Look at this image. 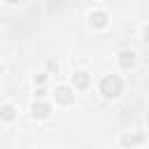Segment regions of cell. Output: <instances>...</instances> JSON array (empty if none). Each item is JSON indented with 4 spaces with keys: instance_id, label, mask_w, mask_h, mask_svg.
<instances>
[{
    "instance_id": "obj_3",
    "label": "cell",
    "mask_w": 149,
    "mask_h": 149,
    "mask_svg": "<svg viewBox=\"0 0 149 149\" xmlns=\"http://www.w3.org/2000/svg\"><path fill=\"white\" fill-rule=\"evenodd\" d=\"M135 63V54L133 51H121V65L123 68H130Z\"/></svg>"
},
{
    "instance_id": "obj_2",
    "label": "cell",
    "mask_w": 149,
    "mask_h": 149,
    "mask_svg": "<svg viewBox=\"0 0 149 149\" xmlns=\"http://www.w3.org/2000/svg\"><path fill=\"white\" fill-rule=\"evenodd\" d=\"M56 98H58L61 102H65V105H68V102H72V93H70V88H65V86L56 91Z\"/></svg>"
},
{
    "instance_id": "obj_4",
    "label": "cell",
    "mask_w": 149,
    "mask_h": 149,
    "mask_svg": "<svg viewBox=\"0 0 149 149\" xmlns=\"http://www.w3.org/2000/svg\"><path fill=\"white\" fill-rule=\"evenodd\" d=\"M33 114H35V116H47V114H49V105H44V102H40V105H37V102H35Z\"/></svg>"
},
{
    "instance_id": "obj_5",
    "label": "cell",
    "mask_w": 149,
    "mask_h": 149,
    "mask_svg": "<svg viewBox=\"0 0 149 149\" xmlns=\"http://www.w3.org/2000/svg\"><path fill=\"white\" fill-rule=\"evenodd\" d=\"M74 84H77V86H79V88H84V86H86V84H88V77H86V74H84V72H79V74H77V77H74Z\"/></svg>"
},
{
    "instance_id": "obj_6",
    "label": "cell",
    "mask_w": 149,
    "mask_h": 149,
    "mask_svg": "<svg viewBox=\"0 0 149 149\" xmlns=\"http://www.w3.org/2000/svg\"><path fill=\"white\" fill-rule=\"evenodd\" d=\"M91 19H95V26H105V23H107V21H105V14H102V12H95V14L91 16Z\"/></svg>"
},
{
    "instance_id": "obj_7",
    "label": "cell",
    "mask_w": 149,
    "mask_h": 149,
    "mask_svg": "<svg viewBox=\"0 0 149 149\" xmlns=\"http://www.w3.org/2000/svg\"><path fill=\"white\" fill-rule=\"evenodd\" d=\"M144 35H147V40H149V28H147V30H144Z\"/></svg>"
},
{
    "instance_id": "obj_1",
    "label": "cell",
    "mask_w": 149,
    "mask_h": 149,
    "mask_svg": "<svg viewBox=\"0 0 149 149\" xmlns=\"http://www.w3.org/2000/svg\"><path fill=\"white\" fill-rule=\"evenodd\" d=\"M100 88H102V93L107 98H116L121 93V79L119 77H105L102 84H100Z\"/></svg>"
}]
</instances>
